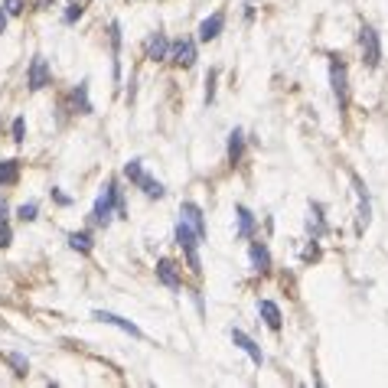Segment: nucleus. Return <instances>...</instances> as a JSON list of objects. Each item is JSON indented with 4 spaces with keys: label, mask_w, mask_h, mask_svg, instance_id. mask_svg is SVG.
I'll use <instances>...</instances> for the list:
<instances>
[{
    "label": "nucleus",
    "mask_w": 388,
    "mask_h": 388,
    "mask_svg": "<svg viewBox=\"0 0 388 388\" xmlns=\"http://www.w3.org/2000/svg\"><path fill=\"white\" fill-rule=\"evenodd\" d=\"M359 46H362V62L369 69H376L382 62V40H378V33L372 26H362L359 30Z\"/></svg>",
    "instance_id": "nucleus-4"
},
{
    "label": "nucleus",
    "mask_w": 388,
    "mask_h": 388,
    "mask_svg": "<svg viewBox=\"0 0 388 388\" xmlns=\"http://www.w3.org/2000/svg\"><path fill=\"white\" fill-rule=\"evenodd\" d=\"M115 216L128 219V203H124V189H121V183H118V189H115Z\"/></svg>",
    "instance_id": "nucleus-26"
},
{
    "label": "nucleus",
    "mask_w": 388,
    "mask_h": 388,
    "mask_svg": "<svg viewBox=\"0 0 388 388\" xmlns=\"http://www.w3.org/2000/svg\"><path fill=\"white\" fill-rule=\"evenodd\" d=\"M69 248L88 255V251L95 248V242H92V235H88V232H72V235H69Z\"/></svg>",
    "instance_id": "nucleus-23"
},
{
    "label": "nucleus",
    "mask_w": 388,
    "mask_h": 388,
    "mask_svg": "<svg viewBox=\"0 0 388 388\" xmlns=\"http://www.w3.org/2000/svg\"><path fill=\"white\" fill-rule=\"evenodd\" d=\"M17 216H20V222H36V216H40V203H23L20 209H17Z\"/></svg>",
    "instance_id": "nucleus-24"
},
{
    "label": "nucleus",
    "mask_w": 388,
    "mask_h": 388,
    "mask_svg": "<svg viewBox=\"0 0 388 388\" xmlns=\"http://www.w3.org/2000/svg\"><path fill=\"white\" fill-rule=\"evenodd\" d=\"M0 219H7V203L0 199Z\"/></svg>",
    "instance_id": "nucleus-34"
},
{
    "label": "nucleus",
    "mask_w": 388,
    "mask_h": 388,
    "mask_svg": "<svg viewBox=\"0 0 388 388\" xmlns=\"http://www.w3.org/2000/svg\"><path fill=\"white\" fill-rule=\"evenodd\" d=\"M222 30H226V17H222V13L205 17V20L199 23V43H212V40H219V33Z\"/></svg>",
    "instance_id": "nucleus-11"
},
{
    "label": "nucleus",
    "mask_w": 388,
    "mask_h": 388,
    "mask_svg": "<svg viewBox=\"0 0 388 388\" xmlns=\"http://www.w3.org/2000/svg\"><path fill=\"white\" fill-rule=\"evenodd\" d=\"M20 183V160H0V186Z\"/></svg>",
    "instance_id": "nucleus-17"
},
{
    "label": "nucleus",
    "mask_w": 388,
    "mask_h": 388,
    "mask_svg": "<svg viewBox=\"0 0 388 388\" xmlns=\"http://www.w3.org/2000/svg\"><path fill=\"white\" fill-rule=\"evenodd\" d=\"M115 189H118V180H108V183L101 186V193L95 199V209H92V226L108 228L111 219H118L115 216Z\"/></svg>",
    "instance_id": "nucleus-2"
},
{
    "label": "nucleus",
    "mask_w": 388,
    "mask_h": 388,
    "mask_svg": "<svg viewBox=\"0 0 388 388\" xmlns=\"http://www.w3.org/2000/svg\"><path fill=\"white\" fill-rule=\"evenodd\" d=\"M176 245L183 248L189 271H193V274H203V261H199V235L193 232V226H189L186 219L176 222Z\"/></svg>",
    "instance_id": "nucleus-1"
},
{
    "label": "nucleus",
    "mask_w": 388,
    "mask_h": 388,
    "mask_svg": "<svg viewBox=\"0 0 388 388\" xmlns=\"http://www.w3.org/2000/svg\"><path fill=\"white\" fill-rule=\"evenodd\" d=\"M7 30V10H0V33Z\"/></svg>",
    "instance_id": "nucleus-33"
},
{
    "label": "nucleus",
    "mask_w": 388,
    "mask_h": 388,
    "mask_svg": "<svg viewBox=\"0 0 388 388\" xmlns=\"http://www.w3.org/2000/svg\"><path fill=\"white\" fill-rule=\"evenodd\" d=\"M232 343H235L238 349H242V353H245V356L255 362V366H261V362H264V353H261V346L255 343L248 333H242V330H232Z\"/></svg>",
    "instance_id": "nucleus-9"
},
{
    "label": "nucleus",
    "mask_w": 388,
    "mask_h": 388,
    "mask_svg": "<svg viewBox=\"0 0 388 388\" xmlns=\"http://www.w3.org/2000/svg\"><path fill=\"white\" fill-rule=\"evenodd\" d=\"M10 134H13V140H17V144H23V134H26V121H23V118H13Z\"/></svg>",
    "instance_id": "nucleus-30"
},
{
    "label": "nucleus",
    "mask_w": 388,
    "mask_h": 388,
    "mask_svg": "<svg viewBox=\"0 0 388 388\" xmlns=\"http://www.w3.org/2000/svg\"><path fill=\"white\" fill-rule=\"evenodd\" d=\"M72 105H76L78 115H92V101H88V82H78L76 92H72Z\"/></svg>",
    "instance_id": "nucleus-21"
},
{
    "label": "nucleus",
    "mask_w": 388,
    "mask_h": 388,
    "mask_svg": "<svg viewBox=\"0 0 388 388\" xmlns=\"http://www.w3.org/2000/svg\"><path fill=\"white\" fill-rule=\"evenodd\" d=\"M3 10H7V17H17V13H23V0H3Z\"/></svg>",
    "instance_id": "nucleus-31"
},
{
    "label": "nucleus",
    "mask_w": 388,
    "mask_h": 388,
    "mask_svg": "<svg viewBox=\"0 0 388 388\" xmlns=\"http://www.w3.org/2000/svg\"><path fill=\"white\" fill-rule=\"evenodd\" d=\"M235 219H238V232H235L238 242H245V238L255 235V226H258V222H255L248 205H235Z\"/></svg>",
    "instance_id": "nucleus-14"
},
{
    "label": "nucleus",
    "mask_w": 388,
    "mask_h": 388,
    "mask_svg": "<svg viewBox=\"0 0 388 388\" xmlns=\"http://www.w3.org/2000/svg\"><path fill=\"white\" fill-rule=\"evenodd\" d=\"M258 313H261V320H264L271 330H280L284 317H280V307L274 301H258Z\"/></svg>",
    "instance_id": "nucleus-16"
},
{
    "label": "nucleus",
    "mask_w": 388,
    "mask_h": 388,
    "mask_svg": "<svg viewBox=\"0 0 388 388\" xmlns=\"http://www.w3.org/2000/svg\"><path fill=\"white\" fill-rule=\"evenodd\" d=\"M13 242V232H10V226H7V219H0V248H7Z\"/></svg>",
    "instance_id": "nucleus-29"
},
{
    "label": "nucleus",
    "mask_w": 388,
    "mask_h": 388,
    "mask_svg": "<svg viewBox=\"0 0 388 388\" xmlns=\"http://www.w3.org/2000/svg\"><path fill=\"white\" fill-rule=\"evenodd\" d=\"M144 53H147V59L160 62V59L170 56V40H167L163 33H151V36H147V43H144Z\"/></svg>",
    "instance_id": "nucleus-10"
},
{
    "label": "nucleus",
    "mask_w": 388,
    "mask_h": 388,
    "mask_svg": "<svg viewBox=\"0 0 388 388\" xmlns=\"http://www.w3.org/2000/svg\"><path fill=\"white\" fill-rule=\"evenodd\" d=\"M310 232H313V242L320 235H326V219H323V205L320 203H310Z\"/></svg>",
    "instance_id": "nucleus-19"
},
{
    "label": "nucleus",
    "mask_w": 388,
    "mask_h": 388,
    "mask_svg": "<svg viewBox=\"0 0 388 388\" xmlns=\"http://www.w3.org/2000/svg\"><path fill=\"white\" fill-rule=\"evenodd\" d=\"M26 85H30V92H43L46 85H53V69L46 62V56H33L30 72H26Z\"/></svg>",
    "instance_id": "nucleus-5"
},
{
    "label": "nucleus",
    "mask_w": 388,
    "mask_h": 388,
    "mask_svg": "<svg viewBox=\"0 0 388 388\" xmlns=\"http://www.w3.org/2000/svg\"><path fill=\"white\" fill-rule=\"evenodd\" d=\"M173 65H183V69H189V65L196 62V43L193 40H180V43H170V56H167Z\"/></svg>",
    "instance_id": "nucleus-8"
},
{
    "label": "nucleus",
    "mask_w": 388,
    "mask_h": 388,
    "mask_svg": "<svg viewBox=\"0 0 388 388\" xmlns=\"http://www.w3.org/2000/svg\"><path fill=\"white\" fill-rule=\"evenodd\" d=\"M157 280H160L163 287H170V291H180V271H176V264L170 258L157 261Z\"/></svg>",
    "instance_id": "nucleus-12"
},
{
    "label": "nucleus",
    "mask_w": 388,
    "mask_h": 388,
    "mask_svg": "<svg viewBox=\"0 0 388 388\" xmlns=\"http://www.w3.org/2000/svg\"><path fill=\"white\" fill-rule=\"evenodd\" d=\"M10 366L17 369V376H26V369H30V362H26V356H20V353H10Z\"/></svg>",
    "instance_id": "nucleus-28"
},
{
    "label": "nucleus",
    "mask_w": 388,
    "mask_h": 388,
    "mask_svg": "<svg viewBox=\"0 0 388 388\" xmlns=\"http://www.w3.org/2000/svg\"><path fill=\"white\" fill-rule=\"evenodd\" d=\"M98 323H108V326H118V330H124L128 336H134V339H144V333H140V326L137 323H130V320H124V317H118V313H111V310H95L92 313Z\"/></svg>",
    "instance_id": "nucleus-7"
},
{
    "label": "nucleus",
    "mask_w": 388,
    "mask_h": 388,
    "mask_svg": "<svg viewBox=\"0 0 388 388\" xmlns=\"http://www.w3.org/2000/svg\"><path fill=\"white\" fill-rule=\"evenodd\" d=\"M111 65H115V78H121V23H111Z\"/></svg>",
    "instance_id": "nucleus-18"
},
{
    "label": "nucleus",
    "mask_w": 388,
    "mask_h": 388,
    "mask_svg": "<svg viewBox=\"0 0 388 388\" xmlns=\"http://www.w3.org/2000/svg\"><path fill=\"white\" fill-rule=\"evenodd\" d=\"M349 180H353V189H356V199H359V212H356L359 226H356V232H366L369 219H372V203H369V189H366V183H362V176H359V173H349Z\"/></svg>",
    "instance_id": "nucleus-6"
},
{
    "label": "nucleus",
    "mask_w": 388,
    "mask_h": 388,
    "mask_svg": "<svg viewBox=\"0 0 388 388\" xmlns=\"http://www.w3.org/2000/svg\"><path fill=\"white\" fill-rule=\"evenodd\" d=\"M330 85H333V98L339 111L346 108V101H349V76H346V62L339 56H330Z\"/></svg>",
    "instance_id": "nucleus-3"
},
{
    "label": "nucleus",
    "mask_w": 388,
    "mask_h": 388,
    "mask_svg": "<svg viewBox=\"0 0 388 388\" xmlns=\"http://www.w3.org/2000/svg\"><path fill=\"white\" fill-rule=\"evenodd\" d=\"M82 10H85V7H82V0H72V3H69V10H65V17H62V20H65V23H76L78 17H82Z\"/></svg>",
    "instance_id": "nucleus-27"
},
{
    "label": "nucleus",
    "mask_w": 388,
    "mask_h": 388,
    "mask_svg": "<svg viewBox=\"0 0 388 388\" xmlns=\"http://www.w3.org/2000/svg\"><path fill=\"white\" fill-rule=\"evenodd\" d=\"M216 78H219V72L216 69H209V76H205V105L216 101Z\"/></svg>",
    "instance_id": "nucleus-25"
},
{
    "label": "nucleus",
    "mask_w": 388,
    "mask_h": 388,
    "mask_svg": "<svg viewBox=\"0 0 388 388\" xmlns=\"http://www.w3.org/2000/svg\"><path fill=\"white\" fill-rule=\"evenodd\" d=\"M248 258H251V271H258V274H268L271 271V251L261 242H251Z\"/></svg>",
    "instance_id": "nucleus-15"
},
{
    "label": "nucleus",
    "mask_w": 388,
    "mask_h": 388,
    "mask_svg": "<svg viewBox=\"0 0 388 388\" xmlns=\"http://www.w3.org/2000/svg\"><path fill=\"white\" fill-rule=\"evenodd\" d=\"M137 186L144 189V196H147V199H160V196L167 193V186H163L160 180H153V176H147V173H144V176L137 180Z\"/></svg>",
    "instance_id": "nucleus-22"
},
{
    "label": "nucleus",
    "mask_w": 388,
    "mask_h": 388,
    "mask_svg": "<svg viewBox=\"0 0 388 388\" xmlns=\"http://www.w3.org/2000/svg\"><path fill=\"white\" fill-rule=\"evenodd\" d=\"M53 199H56L59 205H72V196H65L62 189H56V186H53Z\"/></svg>",
    "instance_id": "nucleus-32"
},
{
    "label": "nucleus",
    "mask_w": 388,
    "mask_h": 388,
    "mask_svg": "<svg viewBox=\"0 0 388 388\" xmlns=\"http://www.w3.org/2000/svg\"><path fill=\"white\" fill-rule=\"evenodd\" d=\"M180 216H183L186 222L193 226V232L199 235V242H203V238H205V219H203V209H199L196 203H183V205H180Z\"/></svg>",
    "instance_id": "nucleus-13"
},
{
    "label": "nucleus",
    "mask_w": 388,
    "mask_h": 388,
    "mask_svg": "<svg viewBox=\"0 0 388 388\" xmlns=\"http://www.w3.org/2000/svg\"><path fill=\"white\" fill-rule=\"evenodd\" d=\"M242 153H245V134L235 128L232 134H228V160L242 163Z\"/></svg>",
    "instance_id": "nucleus-20"
}]
</instances>
